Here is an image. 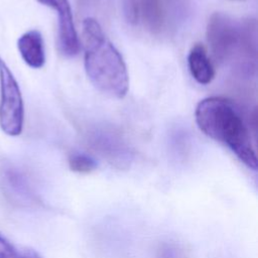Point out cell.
Segmentation results:
<instances>
[{
  "label": "cell",
  "mask_w": 258,
  "mask_h": 258,
  "mask_svg": "<svg viewBox=\"0 0 258 258\" xmlns=\"http://www.w3.org/2000/svg\"><path fill=\"white\" fill-rule=\"evenodd\" d=\"M85 71L94 87L101 93L122 99L129 88L126 63L100 23L92 17L83 22Z\"/></svg>",
  "instance_id": "7a4b0ae2"
},
{
  "label": "cell",
  "mask_w": 258,
  "mask_h": 258,
  "mask_svg": "<svg viewBox=\"0 0 258 258\" xmlns=\"http://www.w3.org/2000/svg\"><path fill=\"white\" fill-rule=\"evenodd\" d=\"M0 258H40V256L32 249L16 247L0 233Z\"/></svg>",
  "instance_id": "9c48e42d"
},
{
  "label": "cell",
  "mask_w": 258,
  "mask_h": 258,
  "mask_svg": "<svg viewBox=\"0 0 258 258\" xmlns=\"http://www.w3.org/2000/svg\"><path fill=\"white\" fill-rule=\"evenodd\" d=\"M136 3L138 22L154 35L165 32L176 21L180 9L178 0H136Z\"/></svg>",
  "instance_id": "5b68a950"
},
{
  "label": "cell",
  "mask_w": 258,
  "mask_h": 258,
  "mask_svg": "<svg viewBox=\"0 0 258 258\" xmlns=\"http://www.w3.org/2000/svg\"><path fill=\"white\" fill-rule=\"evenodd\" d=\"M231 1H241V0H231Z\"/></svg>",
  "instance_id": "7c38bea8"
},
{
  "label": "cell",
  "mask_w": 258,
  "mask_h": 258,
  "mask_svg": "<svg viewBox=\"0 0 258 258\" xmlns=\"http://www.w3.org/2000/svg\"><path fill=\"white\" fill-rule=\"evenodd\" d=\"M123 10L125 18L129 23H138L136 0H123Z\"/></svg>",
  "instance_id": "8fae6325"
},
{
  "label": "cell",
  "mask_w": 258,
  "mask_h": 258,
  "mask_svg": "<svg viewBox=\"0 0 258 258\" xmlns=\"http://www.w3.org/2000/svg\"><path fill=\"white\" fill-rule=\"evenodd\" d=\"M17 48L23 61L32 69H40L45 62L44 42L40 31L30 29L17 40Z\"/></svg>",
  "instance_id": "52a82bcc"
},
{
  "label": "cell",
  "mask_w": 258,
  "mask_h": 258,
  "mask_svg": "<svg viewBox=\"0 0 258 258\" xmlns=\"http://www.w3.org/2000/svg\"><path fill=\"white\" fill-rule=\"evenodd\" d=\"M24 105L19 85L0 55V128L9 136L21 134Z\"/></svg>",
  "instance_id": "277c9868"
},
{
  "label": "cell",
  "mask_w": 258,
  "mask_h": 258,
  "mask_svg": "<svg viewBox=\"0 0 258 258\" xmlns=\"http://www.w3.org/2000/svg\"><path fill=\"white\" fill-rule=\"evenodd\" d=\"M195 117L205 135L228 147L249 168L257 169L251 128L236 103L225 97L205 98L197 105Z\"/></svg>",
  "instance_id": "6da1fadb"
},
{
  "label": "cell",
  "mask_w": 258,
  "mask_h": 258,
  "mask_svg": "<svg viewBox=\"0 0 258 258\" xmlns=\"http://www.w3.org/2000/svg\"><path fill=\"white\" fill-rule=\"evenodd\" d=\"M71 170L78 173H90L97 168L96 160L85 153H73L69 157Z\"/></svg>",
  "instance_id": "30bf717a"
},
{
  "label": "cell",
  "mask_w": 258,
  "mask_h": 258,
  "mask_svg": "<svg viewBox=\"0 0 258 258\" xmlns=\"http://www.w3.org/2000/svg\"><path fill=\"white\" fill-rule=\"evenodd\" d=\"M188 70L192 78L202 85L210 84L216 75L215 68L202 43H195L187 55Z\"/></svg>",
  "instance_id": "ba28073f"
},
{
  "label": "cell",
  "mask_w": 258,
  "mask_h": 258,
  "mask_svg": "<svg viewBox=\"0 0 258 258\" xmlns=\"http://www.w3.org/2000/svg\"><path fill=\"white\" fill-rule=\"evenodd\" d=\"M57 14V47L66 56H74L80 51V41L75 28L73 12L69 0H36Z\"/></svg>",
  "instance_id": "8992f818"
},
{
  "label": "cell",
  "mask_w": 258,
  "mask_h": 258,
  "mask_svg": "<svg viewBox=\"0 0 258 258\" xmlns=\"http://www.w3.org/2000/svg\"><path fill=\"white\" fill-rule=\"evenodd\" d=\"M207 40L217 61L234 62L244 74L255 72L257 24L253 18L237 21L223 12H214L207 24Z\"/></svg>",
  "instance_id": "3957f363"
}]
</instances>
